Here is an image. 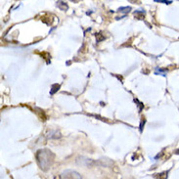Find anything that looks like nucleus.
<instances>
[{
	"instance_id": "f257e3e1",
	"label": "nucleus",
	"mask_w": 179,
	"mask_h": 179,
	"mask_svg": "<svg viewBox=\"0 0 179 179\" xmlns=\"http://www.w3.org/2000/svg\"><path fill=\"white\" fill-rule=\"evenodd\" d=\"M36 160L39 167L42 170L46 171L52 166L55 160V155L53 152H51L48 149L38 150L36 153Z\"/></svg>"
},
{
	"instance_id": "f03ea898",
	"label": "nucleus",
	"mask_w": 179,
	"mask_h": 179,
	"mask_svg": "<svg viewBox=\"0 0 179 179\" xmlns=\"http://www.w3.org/2000/svg\"><path fill=\"white\" fill-rule=\"evenodd\" d=\"M61 179H82V177L78 172L68 169L61 174Z\"/></svg>"
},
{
	"instance_id": "7ed1b4c3",
	"label": "nucleus",
	"mask_w": 179,
	"mask_h": 179,
	"mask_svg": "<svg viewBox=\"0 0 179 179\" xmlns=\"http://www.w3.org/2000/svg\"><path fill=\"white\" fill-rule=\"evenodd\" d=\"M154 177L156 179H167V177H169V171H164V172L158 173V174H155Z\"/></svg>"
},
{
	"instance_id": "20e7f679",
	"label": "nucleus",
	"mask_w": 179,
	"mask_h": 179,
	"mask_svg": "<svg viewBox=\"0 0 179 179\" xmlns=\"http://www.w3.org/2000/svg\"><path fill=\"white\" fill-rule=\"evenodd\" d=\"M57 6H58V8H60V9L63 10V11H66V10L68 9V5H67V3H66V2H63V1H58V2H57Z\"/></svg>"
},
{
	"instance_id": "39448f33",
	"label": "nucleus",
	"mask_w": 179,
	"mask_h": 179,
	"mask_svg": "<svg viewBox=\"0 0 179 179\" xmlns=\"http://www.w3.org/2000/svg\"><path fill=\"white\" fill-rule=\"evenodd\" d=\"M55 88H60V85H59V84H54V85H52V89H53V90H51V91H50V94H51V95H53L57 90H59V89H55Z\"/></svg>"
},
{
	"instance_id": "423d86ee",
	"label": "nucleus",
	"mask_w": 179,
	"mask_h": 179,
	"mask_svg": "<svg viewBox=\"0 0 179 179\" xmlns=\"http://www.w3.org/2000/svg\"><path fill=\"white\" fill-rule=\"evenodd\" d=\"M155 2L164 3V4H171V3H172V1H166V0H155Z\"/></svg>"
}]
</instances>
